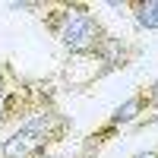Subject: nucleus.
Listing matches in <instances>:
<instances>
[{"label":"nucleus","mask_w":158,"mask_h":158,"mask_svg":"<svg viewBox=\"0 0 158 158\" xmlns=\"http://www.w3.org/2000/svg\"><path fill=\"white\" fill-rule=\"evenodd\" d=\"M146 89V101H149V111H158V76L152 79L149 85H142Z\"/></svg>","instance_id":"7"},{"label":"nucleus","mask_w":158,"mask_h":158,"mask_svg":"<svg viewBox=\"0 0 158 158\" xmlns=\"http://www.w3.org/2000/svg\"><path fill=\"white\" fill-rule=\"evenodd\" d=\"M142 57V44L133 41V38H120V35H111L108 44H104V51L98 54V70L92 73V79H104L111 73H120L127 67H133V63Z\"/></svg>","instance_id":"5"},{"label":"nucleus","mask_w":158,"mask_h":158,"mask_svg":"<svg viewBox=\"0 0 158 158\" xmlns=\"http://www.w3.org/2000/svg\"><path fill=\"white\" fill-rule=\"evenodd\" d=\"M133 22L146 32H158V0H127Z\"/></svg>","instance_id":"6"},{"label":"nucleus","mask_w":158,"mask_h":158,"mask_svg":"<svg viewBox=\"0 0 158 158\" xmlns=\"http://www.w3.org/2000/svg\"><path fill=\"white\" fill-rule=\"evenodd\" d=\"M51 104H57V92L51 82L19 73L13 60H0V130L16 127Z\"/></svg>","instance_id":"3"},{"label":"nucleus","mask_w":158,"mask_h":158,"mask_svg":"<svg viewBox=\"0 0 158 158\" xmlns=\"http://www.w3.org/2000/svg\"><path fill=\"white\" fill-rule=\"evenodd\" d=\"M44 32L67 51L70 57H82V60H98L104 51L108 38V25L101 22L92 3H79V0H57V3H44V10L38 13Z\"/></svg>","instance_id":"1"},{"label":"nucleus","mask_w":158,"mask_h":158,"mask_svg":"<svg viewBox=\"0 0 158 158\" xmlns=\"http://www.w3.org/2000/svg\"><path fill=\"white\" fill-rule=\"evenodd\" d=\"M146 111H149V101H146V89H136L133 95H130L123 104H117V108L104 117V120L92 130V133L79 142V152H76V158H98L101 155V149L104 146H111V142L123 133L127 127H133V123H139L142 117H146Z\"/></svg>","instance_id":"4"},{"label":"nucleus","mask_w":158,"mask_h":158,"mask_svg":"<svg viewBox=\"0 0 158 158\" xmlns=\"http://www.w3.org/2000/svg\"><path fill=\"white\" fill-rule=\"evenodd\" d=\"M73 133L76 120L60 104H51L25 117L6 133V139H0V158H51Z\"/></svg>","instance_id":"2"}]
</instances>
